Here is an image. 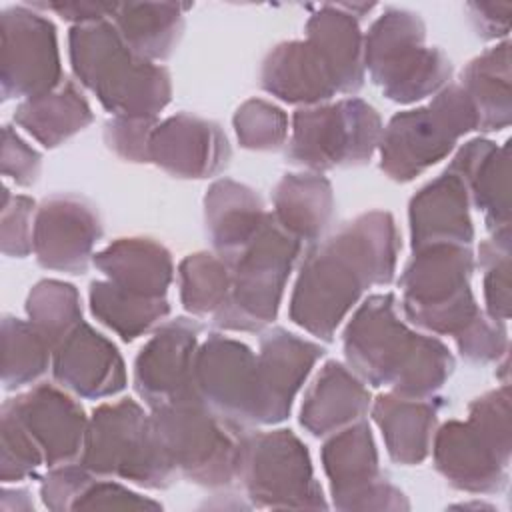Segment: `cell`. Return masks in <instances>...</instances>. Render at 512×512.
<instances>
[{"instance_id": "484cf974", "label": "cell", "mask_w": 512, "mask_h": 512, "mask_svg": "<svg viewBox=\"0 0 512 512\" xmlns=\"http://www.w3.org/2000/svg\"><path fill=\"white\" fill-rule=\"evenodd\" d=\"M94 266L116 288L144 298H164L172 280L168 250L148 238H120L112 242L94 254Z\"/></svg>"}, {"instance_id": "8d00e7d4", "label": "cell", "mask_w": 512, "mask_h": 512, "mask_svg": "<svg viewBox=\"0 0 512 512\" xmlns=\"http://www.w3.org/2000/svg\"><path fill=\"white\" fill-rule=\"evenodd\" d=\"M4 388H20L34 384L48 368L52 346L40 332L22 320L4 318Z\"/></svg>"}, {"instance_id": "7c38bea8", "label": "cell", "mask_w": 512, "mask_h": 512, "mask_svg": "<svg viewBox=\"0 0 512 512\" xmlns=\"http://www.w3.org/2000/svg\"><path fill=\"white\" fill-rule=\"evenodd\" d=\"M382 124L376 110L346 98L330 106L298 110L286 156L314 170L364 164L380 142Z\"/></svg>"}, {"instance_id": "ac0fdd59", "label": "cell", "mask_w": 512, "mask_h": 512, "mask_svg": "<svg viewBox=\"0 0 512 512\" xmlns=\"http://www.w3.org/2000/svg\"><path fill=\"white\" fill-rule=\"evenodd\" d=\"M36 260L50 270L82 274L102 234L96 210L78 196H52L34 222Z\"/></svg>"}, {"instance_id": "ee69618b", "label": "cell", "mask_w": 512, "mask_h": 512, "mask_svg": "<svg viewBox=\"0 0 512 512\" xmlns=\"http://www.w3.org/2000/svg\"><path fill=\"white\" fill-rule=\"evenodd\" d=\"M40 168V156L26 146L12 130L4 128V174L14 178L16 184H30L36 180Z\"/></svg>"}, {"instance_id": "d4e9b609", "label": "cell", "mask_w": 512, "mask_h": 512, "mask_svg": "<svg viewBox=\"0 0 512 512\" xmlns=\"http://www.w3.org/2000/svg\"><path fill=\"white\" fill-rule=\"evenodd\" d=\"M370 406V394L340 362H326L304 396L300 424L312 436H326L360 420Z\"/></svg>"}, {"instance_id": "2e32d148", "label": "cell", "mask_w": 512, "mask_h": 512, "mask_svg": "<svg viewBox=\"0 0 512 512\" xmlns=\"http://www.w3.org/2000/svg\"><path fill=\"white\" fill-rule=\"evenodd\" d=\"M198 336L196 320L176 318L162 324L140 350L134 364V388L150 408L198 396L194 390Z\"/></svg>"}, {"instance_id": "f1b7e54d", "label": "cell", "mask_w": 512, "mask_h": 512, "mask_svg": "<svg viewBox=\"0 0 512 512\" xmlns=\"http://www.w3.org/2000/svg\"><path fill=\"white\" fill-rule=\"evenodd\" d=\"M204 204L206 228L222 260L246 244L270 216L250 188L232 180L216 182Z\"/></svg>"}, {"instance_id": "277c9868", "label": "cell", "mask_w": 512, "mask_h": 512, "mask_svg": "<svg viewBox=\"0 0 512 512\" xmlns=\"http://www.w3.org/2000/svg\"><path fill=\"white\" fill-rule=\"evenodd\" d=\"M510 388L488 392L470 404L468 420H452L434 440L436 470L458 490L498 492L508 482Z\"/></svg>"}, {"instance_id": "44dd1931", "label": "cell", "mask_w": 512, "mask_h": 512, "mask_svg": "<svg viewBox=\"0 0 512 512\" xmlns=\"http://www.w3.org/2000/svg\"><path fill=\"white\" fill-rule=\"evenodd\" d=\"M54 378L84 398L112 396L126 384L116 346L86 322H80L54 348Z\"/></svg>"}, {"instance_id": "5bb4252c", "label": "cell", "mask_w": 512, "mask_h": 512, "mask_svg": "<svg viewBox=\"0 0 512 512\" xmlns=\"http://www.w3.org/2000/svg\"><path fill=\"white\" fill-rule=\"evenodd\" d=\"M324 472L330 480L334 506L340 510H400L406 498L378 468V454L366 422L334 434L322 448Z\"/></svg>"}, {"instance_id": "6da1fadb", "label": "cell", "mask_w": 512, "mask_h": 512, "mask_svg": "<svg viewBox=\"0 0 512 512\" xmlns=\"http://www.w3.org/2000/svg\"><path fill=\"white\" fill-rule=\"evenodd\" d=\"M396 254L398 232L388 212L348 222L308 254L292 294L290 318L310 334L332 340L360 294L392 280Z\"/></svg>"}, {"instance_id": "ffe728a7", "label": "cell", "mask_w": 512, "mask_h": 512, "mask_svg": "<svg viewBox=\"0 0 512 512\" xmlns=\"http://www.w3.org/2000/svg\"><path fill=\"white\" fill-rule=\"evenodd\" d=\"M324 350L302 340L284 328H274L260 340L258 384H260V424L282 422L290 414L292 400L304 378Z\"/></svg>"}, {"instance_id": "d6a6232c", "label": "cell", "mask_w": 512, "mask_h": 512, "mask_svg": "<svg viewBox=\"0 0 512 512\" xmlns=\"http://www.w3.org/2000/svg\"><path fill=\"white\" fill-rule=\"evenodd\" d=\"M180 4H116L114 26L122 40L142 58H166L174 50L184 18Z\"/></svg>"}, {"instance_id": "e0dca14e", "label": "cell", "mask_w": 512, "mask_h": 512, "mask_svg": "<svg viewBox=\"0 0 512 512\" xmlns=\"http://www.w3.org/2000/svg\"><path fill=\"white\" fill-rule=\"evenodd\" d=\"M2 414L20 424L50 468L72 464L84 448L88 422L82 406L48 384L8 400Z\"/></svg>"}, {"instance_id": "60d3db41", "label": "cell", "mask_w": 512, "mask_h": 512, "mask_svg": "<svg viewBox=\"0 0 512 512\" xmlns=\"http://www.w3.org/2000/svg\"><path fill=\"white\" fill-rule=\"evenodd\" d=\"M456 342L462 356H466L468 360L490 362L506 352V326L502 320L480 314L478 320L456 338Z\"/></svg>"}, {"instance_id": "9a60e30c", "label": "cell", "mask_w": 512, "mask_h": 512, "mask_svg": "<svg viewBox=\"0 0 512 512\" xmlns=\"http://www.w3.org/2000/svg\"><path fill=\"white\" fill-rule=\"evenodd\" d=\"M60 58L54 24L26 8L2 12V94L36 98L58 88Z\"/></svg>"}, {"instance_id": "30bf717a", "label": "cell", "mask_w": 512, "mask_h": 512, "mask_svg": "<svg viewBox=\"0 0 512 512\" xmlns=\"http://www.w3.org/2000/svg\"><path fill=\"white\" fill-rule=\"evenodd\" d=\"M478 130V118L466 92L452 84L416 110L398 112L380 134V168L398 182H408L436 164L458 138Z\"/></svg>"}, {"instance_id": "7a4b0ae2", "label": "cell", "mask_w": 512, "mask_h": 512, "mask_svg": "<svg viewBox=\"0 0 512 512\" xmlns=\"http://www.w3.org/2000/svg\"><path fill=\"white\" fill-rule=\"evenodd\" d=\"M348 364L372 386L430 398L454 370V358L436 338L408 330L392 294L370 296L344 332Z\"/></svg>"}, {"instance_id": "83f0119b", "label": "cell", "mask_w": 512, "mask_h": 512, "mask_svg": "<svg viewBox=\"0 0 512 512\" xmlns=\"http://www.w3.org/2000/svg\"><path fill=\"white\" fill-rule=\"evenodd\" d=\"M308 40L326 60L340 94H354L364 82L362 36L352 14L342 4H326L308 24Z\"/></svg>"}, {"instance_id": "d6986e66", "label": "cell", "mask_w": 512, "mask_h": 512, "mask_svg": "<svg viewBox=\"0 0 512 512\" xmlns=\"http://www.w3.org/2000/svg\"><path fill=\"white\" fill-rule=\"evenodd\" d=\"M230 158L222 130L206 120L178 114L156 128L148 140V162H156L180 178H208L218 174Z\"/></svg>"}, {"instance_id": "f35d334b", "label": "cell", "mask_w": 512, "mask_h": 512, "mask_svg": "<svg viewBox=\"0 0 512 512\" xmlns=\"http://www.w3.org/2000/svg\"><path fill=\"white\" fill-rule=\"evenodd\" d=\"M484 296L488 316L506 322L510 316V238H490L480 244Z\"/></svg>"}, {"instance_id": "e575fe53", "label": "cell", "mask_w": 512, "mask_h": 512, "mask_svg": "<svg viewBox=\"0 0 512 512\" xmlns=\"http://www.w3.org/2000/svg\"><path fill=\"white\" fill-rule=\"evenodd\" d=\"M180 300L192 314L216 316L230 298L232 278L222 258L200 252L180 264Z\"/></svg>"}, {"instance_id": "8992f818", "label": "cell", "mask_w": 512, "mask_h": 512, "mask_svg": "<svg viewBox=\"0 0 512 512\" xmlns=\"http://www.w3.org/2000/svg\"><path fill=\"white\" fill-rule=\"evenodd\" d=\"M154 432L176 472L202 486H228L238 474L240 426L198 396L152 408Z\"/></svg>"}, {"instance_id": "d590c367", "label": "cell", "mask_w": 512, "mask_h": 512, "mask_svg": "<svg viewBox=\"0 0 512 512\" xmlns=\"http://www.w3.org/2000/svg\"><path fill=\"white\" fill-rule=\"evenodd\" d=\"M30 324L40 336L56 348L80 322V298L72 284L44 280L34 286L26 304Z\"/></svg>"}, {"instance_id": "f546056e", "label": "cell", "mask_w": 512, "mask_h": 512, "mask_svg": "<svg viewBox=\"0 0 512 512\" xmlns=\"http://www.w3.org/2000/svg\"><path fill=\"white\" fill-rule=\"evenodd\" d=\"M332 188L320 174H286L274 192V220L296 240L314 242L332 220Z\"/></svg>"}, {"instance_id": "4dcf8cb0", "label": "cell", "mask_w": 512, "mask_h": 512, "mask_svg": "<svg viewBox=\"0 0 512 512\" xmlns=\"http://www.w3.org/2000/svg\"><path fill=\"white\" fill-rule=\"evenodd\" d=\"M508 40L472 60L458 84L474 106L478 130H500L510 124V58Z\"/></svg>"}, {"instance_id": "603a6c76", "label": "cell", "mask_w": 512, "mask_h": 512, "mask_svg": "<svg viewBox=\"0 0 512 512\" xmlns=\"http://www.w3.org/2000/svg\"><path fill=\"white\" fill-rule=\"evenodd\" d=\"M412 250L430 244H462L474 238L468 214V190L462 178L446 168L410 202Z\"/></svg>"}, {"instance_id": "836d02e7", "label": "cell", "mask_w": 512, "mask_h": 512, "mask_svg": "<svg viewBox=\"0 0 512 512\" xmlns=\"http://www.w3.org/2000/svg\"><path fill=\"white\" fill-rule=\"evenodd\" d=\"M90 308L102 324L126 342L148 332L170 312L166 298L136 296L116 288L108 280L90 284Z\"/></svg>"}, {"instance_id": "ba28073f", "label": "cell", "mask_w": 512, "mask_h": 512, "mask_svg": "<svg viewBox=\"0 0 512 512\" xmlns=\"http://www.w3.org/2000/svg\"><path fill=\"white\" fill-rule=\"evenodd\" d=\"M82 466L94 474L118 476L146 488H166L178 476L150 416L130 398L94 410L86 428Z\"/></svg>"}, {"instance_id": "4fadbf2b", "label": "cell", "mask_w": 512, "mask_h": 512, "mask_svg": "<svg viewBox=\"0 0 512 512\" xmlns=\"http://www.w3.org/2000/svg\"><path fill=\"white\" fill-rule=\"evenodd\" d=\"M194 390L228 422L240 428L260 424L258 358L246 344L210 334L194 356Z\"/></svg>"}, {"instance_id": "7402d4cb", "label": "cell", "mask_w": 512, "mask_h": 512, "mask_svg": "<svg viewBox=\"0 0 512 512\" xmlns=\"http://www.w3.org/2000/svg\"><path fill=\"white\" fill-rule=\"evenodd\" d=\"M456 172L478 210H482L492 238H510L508 146L490 140H470L448 166Z\"/></svg>"}, {"instance_id": "9c48e42d", "label": "cell", "mask_w": 512, "mask_h": 512, "mask_svg": "<svg viewBox=\"0 0 512 512\" xmlns=\"http://www.w3.org/2000/svg\"><path fill=\"white\" fill-rule=\"evenodd\" d=\"M364 64L372 82L394 102H414L446 88L452 66L438 48L424 46L418 14L390 8L366 34Z\"/></svg>"}, {"instance_id": "4316f807", "label": "cell", "mask_w": 512, "mask_h": 512, "mask_svg": "<svg viewBox=\"0 0 512 512\" xmlns=\"http://www.w3.org/2000/svg\"><path fill=\"white\" fill-rule=\"evenodd\" d=\"M438 406L430 398L382 394L372 416L382 430L388 454L400 464H418L428 456Z\"/></svg>"}, {"instance_id": "b9f144b4", "label": "cell", "mask_w": 512, "mask_h": 512, "mask_svg": "<svg viewBox=\"0 0 512 512\" xmlns=\"http://www.w3.org/2000/svg\"><path fill=\"white\" fill-rule=\"evenodd\" d=\"M156 128V118H118L106 124V142L122 158L148 162V140Z\"/></svg>"}, {"instance_id": "1f68e13d", "label": "cell", "mask_w": 512, "mask_h": 512, "mask_svg": "<svg viewBox=\"0 0 512 512\" xmlns=\"http://www.w3.org/2000/svg\"><path fill=\"white\" fill-rule=\"evenodd\" d=\"M14 120L46 148H54L90 124L92 112L74 84L62 82L48 94L24 100Z\"/></svg>"}, {"instance_id": "ab89813d", "label": "cell", "mask_w": 512, "mask_h": 512, "mask_svg": "<svg viewBox=\"0 0 512 512\" xmlns=\"http://www.w3.org/2000/svg\"><path fill=\"white\" fill-rule=\"evenodd\" d=\"M160 510L162 506L154 500L142 498L128 488L92 478V472L80 484L70 510Z\"/></svg>"}, {"instance_id": "7bdbcfd3", "label": "cell", "mask_w": 512, "mask_h": 512, "mask_svg": "<svg viewBox=\"0 0 512 512\" xmlns=\"http://www.w3.org/2000/svg\"><path fill=\"white\" fill-rule=\"evenodd\" d=\"M34 202L26 196L4 194V212H2V244L6 254L26 256L32 250L30 240V216Z\"/></svg>"}, {"instance_id": "8fae6325", "label": "cell", "mask_w": 512, "mask_h": 512, "mask_svg": "<svg viewBox=\"0 0 512 512\" xmlns=\"http://www.w3.org/2000/svg\"><path fill=\"white\" fill-rule=\"evenodd\" d=\"M236 478L258 508H328L308 450L290 430L244 434Z\"/></svg>"}, {"instance_id": "3957f363", "label": "cell", "mask_w": 512, "mask_h": 512, "mask_svg": "<svg viewBox=\"0 0 512 512\" xmlns=\"http://www.w3.org/2000/svg\"><path fill=\"white\" fill-rule=\"evenodd\" d=\"M70 60L80 82L118 118H156L170 102V76L138 56L110 22L70 30Z\"/></svg>"}, {"instance_id": "cb8c5ba5", "label": "cell", "mask_w": 512, "mask_h": 512, "mask_svg": "<svg viewBox=\"0 0 512 512\" xmlns=\"http://www.w3.org/2000/svg\"><path fill=\"white\" fill-rule=\"evenodd\" d=\"M260 82L266 92L292 104H316L338 94L326 60L310 40L276 46L262 64Z\"/></svg>"}, {"instance_id": "5b68a950", "label": "cell", "mask_w": 512, "mask_h": 512, "mask_svg": "<svg viewBox=\"0 0 512 512\" xmlns=\"http://www.w3.org/2000/svg\"><path fill=\"white\" fill-rule=\"evenodd\" d=\"M472 252L462 244H430L414 250L400 278L404 316L436 334L458 338L482 314L470 276Z\"/></svg>"}, {"instance_id": "74e56055", "label": "cell", "mask_w": 512, "mask_h": 512, "mask_svg": "<svg viewBox=\"0 0 512 512\" xmlns=\"http://www.w3.org/2000/svg\"><path fill=\"white\" fill-rule=\"evenodd\" d=\"M234 126L242 146L252 150H274L282 146L288 134L286 114L264 100L242 104L234 116Z\"/></svg>"}, {"instance_id": "52a82bcc", "label": "cell", "mask_w": 512, "mask_h": 512, "mask_svg": "<svg viewBox=\"0 0 512 512\" xmlns=\"http://www.w3.org/2000/svg\"><path fill=\"white\" fill-rule=\"evenodd\" d=\"M300 240L288 234L270 214L264 226L224 258L232 288L214 324L226 330H260L276 318L280 298Z\"/></svg>"}, {"instance_id": "f6af8a7d", "label": "cell", "mask_w": 512, "mask_h": 512, "mask_svg": "<svg viewBox=\"0 0 512 512\" xmlns=\"http://www.w3.org/2000/svg\"><path fill=\"white\" fill-rule=\"evenodd\" d=\"M500 6L502 4H468V8L476 12L472 14V18L476 20V28L482 32L484 38H496L508 32L510 14L494 16L500 10Z\"/></svg>"}]
</instances>
